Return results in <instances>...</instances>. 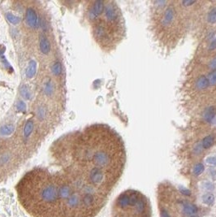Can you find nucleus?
<instances>
[{"mask_svg":"<svg viewBox=\"0 0 216 217\" xmlns=\"http://www.w3.org/2000/svg\"><path fill=\"white\" fill-rule=\"evenodd\" d=\"M137 211L139 212H141L144 210V207H145V203L143 202L142 200H138L137 202Z\"/></svg>","mask_w":216,"mask_h":217,"instance_id":"nucleus-23","label":"nucleus"},{"mask_svg":"<svg viewBox=\"0 0 216 217\" xmlns=\"http://www.w3.org/2000/svg\"><path fill=\"white\" fill-rule=\"evenodd\" d=\"M105 8V3L103 1L98 0V1H95L94 3L92 4L91 8L89 10V17L90 20H96L98 19L100 15H102L103 12Z\"/></svg>","mask_w":216,"mask_h":217,"instance_id":"nucleus-3","label":"nucleus"},{"mask_svg":"<svg viewBox=\"0 0 216 217\" xmlns=\"http://www.w3.org/2000/svg\"><path fill=\"white\" fill-rule=\"evenodd\" d=\"M36 71H37V63L34 60H31L26 69V76L28 78H32L35 75Z\"/></svg>","mask_w":216,"mask_h":217,"instance_id":"nucleus-7","label":"nucleus"},{"mask_svg":"<svg viewBox=\"0 0 216 217\" xmlns=\"http://www.w3.org/2000/svg\"><path fill=\"white\" fill-rule=\"evenodd\" d=\"M119 205L120 207L125 208V207H128L129 205V195H122L119 198Z\"/></svg>","mask_w":216,"mask_h":217,"instance_id":"nucleus-12","label":"nucleus"},{"mask_svg":"<svg viewBox=\"0 0 216 217\" xmlns=\"http://www.w3.org/2000/svg\"><path fill=\"white\" fill-rule=\"evenodd\" d=\"M214 116H215V109L214 107H211L205 113V119L208 122H211L214 118Z\"/></svg>","mask_w":216,"mask_h":217,"instance_id":"nucleus-13","label":"nucleus"},{"mask_svg":"<svg viewBox=\"0 0 216 217\" xmlns=\"http://www.w3.org/2000/svg\"><path fill=\"white\" fill-rule=\"evenodd\" d=\"M161 217H170V215H169V214H168L167 211L163 210V211L161 212Z\"/></svg>","mask_w":216,"mask_h":217,"instance_id":"nucleus-27","label":"nucleus"},{"mask_svg":"<svg viewBox=\"0 0 216 217\" xmlns=\"http://www.w3.org/2000/svg\"><path fill=\"white\" fill-rule=\"evenodd\" d=\"M39 45H40V50L45 55H47L51 51V43L47 39V38L43 34H42L40 36Z\"/></svg>","mask_w":216,"mask_h":217,"instance_id":"nucleus-5","label":"nucleus"},{"mask_svg":"<svg viewBox=\"0 0 216 217\" xmlns=\"http://www.w3.org/2000/svg\"><path fill=\"white\" fill-rule=\"evenodd\" d=\"M206 162H207L209 164H211V165L216 166V156L209 157L208 159H206Z\"/></svg>","mask_w":216,"mask_h":217,"instance_id":"nucleus-25","label":"nucleus"},{"mask_svg":"<svg viewBox=\"0 0 216 217\" xmlns=\"http://www.w3.org/2000/svg\"><path fill=\"white\" fill-rule=\"evenodd\" d=\"M21 94L23 96V98L25 99H29L31 97V93L28 87L25 86H23L21 88Z\"/></svg>","mask_w":216,"mask_h":217,"instance_id":"nucleus-17","label":"nucleus"},{"mask_svg":"<svg viewBox=\"0 0 216 217\" xmlns=\"http://www.w3.org/2000/svg\"><path fill=\"white\" fill-rule=\"evenodd\" d=\"M51 71H52V73H53L55 75H56V76L59 75L62 72L61 63H59V62H58V61L55 62V63L52 65V67H51Z\"/></svg>","mask_w":216,"mask_h":217,"instance_id":"nucleus-15","label":"nucleus"},{"mask_svg":"<svg viewBox=\"0 0 216 217\" xmlns=\"http://www.w3.org/2000/svg\"><path fill=\"white\" fill-rule=\"evenodd\" d=\"M204 171V165L202 164H198L193 168V173L196 176L201 174Z\"/></svg>","mask_w":216,"mask_h":217,"instance_id":"nucleus-20","label":"nucleus"},{"mask_svg":"<svg viewBox=\"0 0 216 217\" xmlns=\"http://www.w3.org/2000/svg\"><path fill=\"white\" fill-rule=\"evenodd\" d=\"M209 86H210V81H209V79L206 76L199 77L196 83V86L198 90H204V89L207 88Z\"/></svg>","mask_w":216,"mask_h":217,"instance_id":"nucleus-8","label":"nucleus"},{"mask_svg":"<svg viewBox=\"0 0 216 217\" xmlns=\"http://www.w3.org/2000/svg\"><path fill=\"white\" fill-rule=\"evenodd\" d=\"M33 129V123L31 120H27L24 128V137L25 138H28V137L30 136V134H32V131Z\"/></svg>","mask_w":216,"mask_h":217,"instance_id":"nucleus-9","label":"nucleus"},{"mask_svg":"<svg viewBox=\"0 0 216 217\" xmlns=\"http://www.w3.org/2000/svg\"><path fill=\"white\" fill-rule=\"evenodd\" d=\"M103 19L94 25V35L96 41L104 47L114 46L123 38L125 24L120 8L114 2L106 3Z\"/></svg>","mask_w":216,"mask_h":217,"instance_id":"nucleus-2","label":"nucleus"},{"mask_svg":"<svg viewBox=\"0 0 216 217\" xmlns=\"http://www.w3.org/2000/svg\"><path fill=\"white\" fill-rule=\"evenodd\" d=\"M202 200L203 202L207 205H212L214 202V197L213 195H211V194H207V195H205L202 198Z\"/></svg>","mask_w":216,"mask_h":217,"instance_id":"nucleus-16","label":"nucleus"},{"mask_svg":"<svg viewBox=\"0 0 216 217\" xmlns=\"http://www.w3.org/2000/svg\"><path fill=\"white\" fill-rule=\"evenodd\" d=\"M210 85H216V70L211 72L208 76Z\"/></svg>","mask_w":216,"mask_h":217,"instance_id":"nucleus-21","label":"nucleus"},{"mask_svg":"<svg viewBox=\"0 0 216 217\" xmlns=\"http://www.w3.org/2000/svg\"><path fill=\"white\" fill-rule=\"evenodd\" d=\"M7 18H8V21L12 23V24H13V25H16V24L20 22V18L15 16V15H13V14H12V13L10 12H8V14H7Z\"/></svg>","mask_w":216,"mask_h":217,"instance_id":"nucleus-19","label":"nucleus"},{"mask_svg":"<svg viewBox=\"0 0 216 217\" xmlns=\"http://www.w3.org/2000/svg\"><path fill=\"white\" fill-rule=\"evenodd\" d=\"M25 18L26 22L28 24V25L31 27V28H35L37 25H38V15H37L35 11L33 10V8H27Z\"/></svg>","mask_w":216,"mask_h":217,"instance_id":"nucleus-4","label":"nucleus"},{"mask_svg":"<svg viewBox=\"0 0 216 217\" xmlns=\"http://www.w3.org/2000/svg\"><path fill=\"white\" fill-rule=\"evenodd\" d=\"M155 9L152 15V26L154 33L157 38L162 39L168 38L170 45L174 46L175 42H178L182 33L184 30V19L181 17V13L177 9L175 3L172 2H155Z\"/></svg>","mask_w":216,"mask_h":217,"instance_id":"nucleus-1","label":"nucleus"},{"mask_svg":"<svg viewBox=\"0 0 216 217\" xmlns=\"http://www.w3.org/2000/svg\"><path fill=\"white\" fill-rule=\"evenodd\" d=\"M184 212L187 216H194L198 212V207L190 202H186L184 204Z\"/></svg>","mask_w":216,"mask_h":217,"instance_id":"nucleus-6","label":"nucleus"},{"mask_svg":"<svg viewBox=\"0 0 216 217\" xmlns=\"http://www.w3.org/2000/svg\"><path fill=\"white\" fill-rule=\"evenodd\" d=\"M38 118L40 119V120H43V119L45 118V116H46V111H45V108H44L43 107H38Z\"/></svg>","mask_w":216,"mask_h":217,"instance_id":"nucleus-22","label":"nucleus"},{"mask_svg":"<svg viewBox=\"0 0 216 217\" xmlns=\"http://www.w3.org/2000/svg\"><path fill=\"white\" fill-rule=\"evenodd\" d=\"M54 90H55V88H54V85L52 84L51 81H46L45 83V86H44V92L46 93V95L51 96L52 93H53Z\"/></svg>","mask_w":216,"mask_h":217,"instance_id":"nucleus-14","label":"nucleus"},{"mask_svg":"<svg viewBox=\"0 0 216 217\" xmlns=\"http://www.w3.org/2000/svg\"><path fill=\"white\" fill-rule=\"evenodd\" d=\"M214 142V137L212 135H209V136L204 137V139L202 140V147L204 149H208L213 146Z\"/></svg>","mask_w":216,"mask_h":217,"instance_id":"nucleus-10","label":"nucleus"},{"mask_svg":"<svg viewBox=\"0 0 216 217\" xmlns=\"http://www.w3.org/2000/svg\"><path fill=\"white\" fill-rule=\"evenodd\" d=\"M17 110L20 111H25L26 110V105L23 101H19L17 103Z\"/></svg>","mask_w":216,"mask_h":217,"instance_id":"nucleus-24","label":"nucleus"},{"mask_svg":"<svg viewBox=\"0 0 216 217\" xmlns=\"http://www.w3.org/2000/svg\"><path fill=\"white\" fill-rule=\"evenodd\" d=\"M208 21L211 24L216 23V8H214L210 11L208 15Z\"/></svg>","mask_w":216,"mask_h":217,"instance_id":"nucleus-18","label":"nucleus"},{"mask_svg":"<svg viewBox=\"0 0 216 217\" xmlns=\"http://www.w3.org/2000/svg\"><path fill=\"white\" fill-rule=\"evenodd\" d=\"M13 131H14V126L12 124H6L0 128V134L3 136L10 135L12 134Z\"/></svg>","mask_w":216,"mask_h":217,"instance_id":"nucleus-11","label":"nucleus"},{"mask_svg":"<svg viewBox=\"0 0 216 217\" xmlns=\"http://www.w3.org/2000/svg\"><path fill=\"white\" fill-rule=\"evenodd\" d=\"M181 193L182 194H184V195H191V193H190V191L188 190V189H184V188H182V189H181Z\"/></svg>","mask_w":216,"mask_h":217,"instance_id":"nucleus-26","label":"nucleus"}]
</instances>
